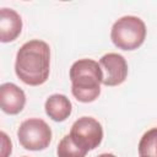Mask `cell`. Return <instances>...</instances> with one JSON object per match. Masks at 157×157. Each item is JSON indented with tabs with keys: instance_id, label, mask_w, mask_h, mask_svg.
<instances>
[{
	"instance_id": "8992f818",
	"label": "cell",
	"mask_w": 157,
	"mask_h": 157,
	"mask_svg": "<svg viewBox=\"0 0 157 157\" xmlns=\"http://www.w3.org/2000/svg\"><path fill=\"white\" fill-rule=\"evenodd\" d=\"M99 65L103 71V85L118 86L125 81L128 76V64L123 55L118 53L104 54L99 59Z\"/></svg>"
},
{
	"instance_id": "8fae6325",
	"label": "cell",
	"mask_w": 157,
	"mask_h": 157,
	"mask_svg": "<svg viewBox=\"0 0 157 157\" xmlns=\"http://www.w3.org/2000/svg\"><path fill=\"white\" fill-rule=\"evenodd\" d=\"M56 155L58 157H85L87 151L78 147L67 134L60 140L56 148Z\"/></svg>"
},
{
	"instance_id": "3957f363",
	"label": "cell",
	"mask_w": 157,
	"mask_h": 157,
	"mask_svg": "<svg viewBox=\"0 0 157 157\" xmlns=\"http://www.w3.org/2000/svg\"><path fill=\"white\" fill-rule=\"evenodd\" d=\"M146 38L145 22L136 16H123L117 20L110 31L113 44L123 50L137 49Z\"/></svg>"
},
{
	"instance_id": "4fadbf2b",
	"label": "cell",
	"mask_w": 157,
	"mask_h": 157,
	"mask_svg": "<svg viewBox=\"0 0 157 157\" xmlns=\"http://www.w3.org/2000/svg\"><path fill=\"white\" fill-rule=\"evenodd\" d=\"M97 157H115V156L113 153H102V155H99Z\"/></svg>"
},
{
	"instance_id": "6da1fadb",
	"label": "cell",
	"mask_w": 157,
	"mask_h": 157,
	"mask_svg": "<svg viewBox=\"0 0 157 157\" xmlns=\"http://www.w3.org/2000/svg\"><path fill=\"white\" fill-rule=\"evenodd\" d=\"M50 48L40 39L26 42L16 54L15 72L26 85L39 86L49 77Z\"/></svg>"
},
{
	"instance_id": "ba28073f",
	"label": "cell",
	"mask_w": 157,
	"mask_h": 157,
	"mask_svg": "<svg viewBox=\"0 0 157 157\" xmlns=\"http://www.w3.org/2000/svg\"><path fill=\"white\" fill-rule=\"evenodd\" d=\"M22 31L21 16L12 9L2 7L0 10V40L9 43L15 40Z\"/></svg>"
},
{
	"instance_id": "52a82bcc",
	"label": "cell",
	"mask_w": 157,
	"mask_h": 157,
	"mask_svg": "<svg viewBox=\"0 0 157 157\" xmlns=\"http://www.w3.org/2000/svg\"><path fill=\"white\" fill-rule=\"evenodd\" d=\"M26 104V94L22 88L12 82H6L0 86V107L6 114H18Z\"/></svg>"
},
{
	"instance_id": "7a4b0ae2",
	"label": "cell",
	"mask_w": 157,
	"mask_h": 157,
	"mask_svg": "<svg viewBox=\"0 0 157 157\" xmlns=\"http://www.w3.org/2000/svg\"><path fill=\"white\" fill-rule=\"evenodd\" d=\"M71 92L82 103L96 101L101 93L103 71L101 65L92 59H80L70 67Z\"/></svg>"
},
{
	"instance_id": "30bf717a",
	"label": "cell",
	"mask_w": 157,
	"mask_h": 157,
	"mask_svg": "<svg viewBox=\"0 0 157 157\" xmlns=\"http://www.w3.org/2000/svg\"><path fill=\"white\" fill-rule=\"evenodd\" d=\"M140 157H157V128L147 130L139 142Z\"/></svg>"
},
{
	"instance_id": "5b68a950",
	"label": "cell",
	"mask_w": 157,
	"mask_h": 157,
	"mask_svg": "<svg viewBox=\"0 0 157 157\" xmlns=\"http://www.w3.org/2000/svg\"><path fill=\"white\" fill-rule=\"evenodd\" d=\"M69 135L78 147L88 152L101 145L103 129L94 118L81 117L72 124Z\"/></svg>"
},
{
	"instance_id": "7c38bea8",
	"label": "cell",
	"mask_w": 157,
	"mask_h": 157,
	"mask_svg": "<svg viewBox=\"0 0 157 157\" xmlns=\"http://www.w3.org/2000/svg\"><path fill=\"white\" fill-rule=\"evenodd\" d=\"M0 136H1V157H9L10 155H11V141L9 140V137H7V135L4 132V131H1V134H0Z\"/></svg>"
},
{
	"instance_id": "277c9868",
	"label": "cell",
	"mask_w": 157,
	"mask_h": 157,
	"mask_svg": "<svg viewBox=\"0 0 157 157\" xmlns=\"http://www.w3.org/2000/svg\"><path fill=\"white\" fill-rule=\"evenodd\" d=\"M17 137L23 148L42 151L45 150L52 141V130L43 119L29 118L21 123L17 130Z\"/></svg>"
},
{
	"instance_id": "9c48e42d",
	"label": "cell",
	"mask_w": 157,
	"mask_h": 157,
	"mask_svg": "<svg viewBox=\"0 0 157 157\" xmlns=\"http://www.w3.org/2000/svg\"><path fill=\"white\" fill-rule=\"evenodd\" d=\"M44 109L47 115L54 121H64L70 117L72 105L65 94L55 93L47 98Z\"/></svg>"
}]
</instances>
